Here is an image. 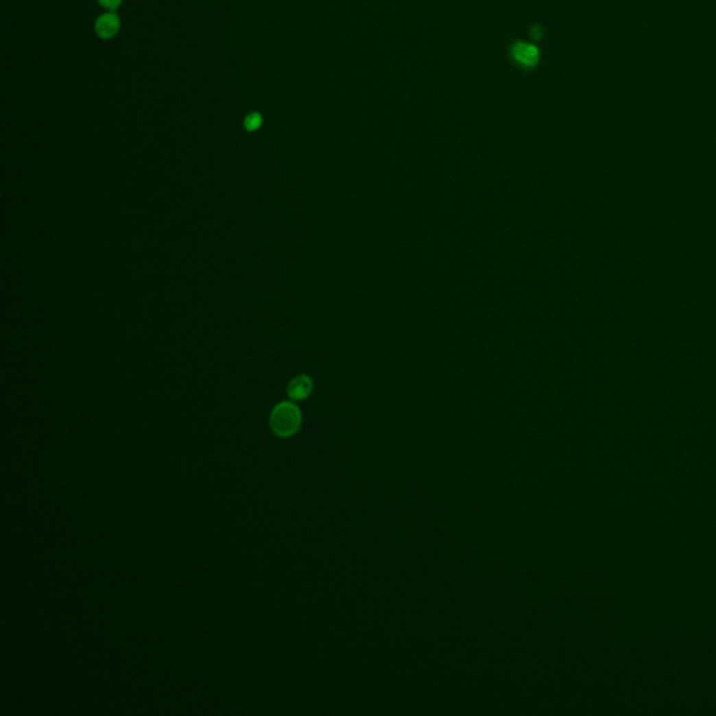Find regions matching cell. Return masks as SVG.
<instances>
[{
    "instance_id": "cell-1",
    "label": "cell",
    "mask_w": 716,
    "mask_h": 716,
    "mask_svg": "<svg viewBox=\"0 0 716 716\" xmlns=\"http://www.w3.org/2000/svg\"><path fill=\"white\" fill-rule=\"evenodd\" d=\"M301 425V411L291 402L278 403L270 414L272 431L280 438L294 435Z\"/></svg>"
},
{
    "instance_id": "cell-3",
    "label": "cell",
    "mask_w": 716,
    "mask_h": 716,
    "mask_svg": "<svg viewBox=\"0 0 716 716\" xmlns=\"http://www.w3.org/2000/svg\"><path fill=\"white\" fill-rule=\"evenodd\" d=\"M511 55L514 60L523 67H534L540 58L537 47L529 43H515L511 48Z\"/></svg>"
},
{
    "instance_id": "cell-6",
    "label": "cell",
    "mask_w": 716,
    "mask_h": 716,
    "mask_svg": "<svg viewBox=\"0 0 716 716\" xmlns=\"http://www.w3.org/2000/svg\"><path fill=\"white\" fill-rule=\"evenodd\" d=\"M98 5L102 6L104 9L110 10V12H115L121 5L123 0H97Z\"/></svg>"
},
{
    "instance_id": "cell-5",
    "label": "cell",
    "mask_w": 716,
    "mask_h": 716,
    "mask_svg": "<svg viewBox=\"0 0 716 716\" xmlns=\"http://www.w3.org/2000/svg\"><path fill=\"white\" fill-rule=\"evenodd\" d=\"M262 123H263V118L259 112H250L243 119V128L248 132H256L258 129H261Z\"/></svg>"
},
{
    "instance_id": "cell-4",
    "label": "cell",
    "mask_w": 716,
    "mask_h": 716,
    "mask_svg": "<svg viewBox=\"0 0 716 716\" xmlns=\"http://www.w3.org/2000/svg\"><path fill=\"white\" fill-rule=\"evenodd\" d=\"M312 392V381L309 377L307 375H298L290 383H289V387H287V393L289 396L293 399V401H304L305 398L309 396V393Z\"/></svg>"
},
{
    "instance_id": "cell-2",
    "label": "cell",
    "mask_w": 716,
    "mask_h": 716,
    "mask_svg": "<svg viewBox=\"0 0 716 716\" xmlns=\"http://www.w3.org/2000/svg\"><path fill=\"white\" fill-rule=\"evenodd\" d=\"M121 19L114 12H106L97 17L94 24V31L97 37L101 40H111L119 32Z\"/></svg>"
}]
</instances>
